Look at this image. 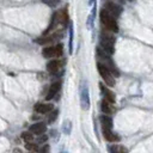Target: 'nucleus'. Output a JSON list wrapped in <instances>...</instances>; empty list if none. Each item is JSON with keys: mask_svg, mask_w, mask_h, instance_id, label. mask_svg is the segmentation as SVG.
Masks as SVG:
<instances>
[{"mask_svg": "<svg viewBox=\"0 0 153 153\" xmlns=\"http://www.w3.org/2000/svg\"><path fill=\"white\" fill-rule=\"evenodd\" d=\"M97 57H98V62L103 63V65H104V66H105V67H106V68L115 75V78L120 75V72H118L117 67L115 66L112 59L110 57V54L106 53V51H105L104 49H102L100 47L97 48Z\"/></svg>", "mask_w": 153, "mask_h": 153, "instance_id": "f257e3e1", "label": "nucleus"}, {"mask_svg": "<svg viewBox=\"0 0 153 153\" xmlns=\"http://www.w3.org/2000/svg\"><path fill=\"white\" fill-rule=\"evenodd\" d=\"M108 30L100 32V35H99V47L111 55L115 51V37Z\"/></svg>", "mask_w": 153, "mask_h": 153, "instance_id": "f03ea898", "label": "nucleus"}, {"mask_svg": "<svg viewBox=\"0 0 153 153\" xmlns=\"http://www.w3.org/2000/svg\"><path fill=\"white\" fill-rule=\"evenodd\" d=\"M99 18H100V23L105 27V30L111 31V32H117L118 31V25H117L116 18L112 17L110 13H108L105 10L102 8V11L99 13Z\"/></svg>", "mask_w": 153, "mask_h": 153, "instance_id": "7ed1b4c3", "label": "nucleus"}, {"mask_svg": "<svg viewBox=\"0 0 153 153\" xmlns=\"http://www.w3.org/2000/svg\"><path fill=\"white\" fill-rule=\"evenodd\" d=\"M63 54V45L61 43L54 44V45H47L42 50V55L45 59H54V57H60Z\"/></svg>", "mask_w": 153, "mask_h": 153, "instance_id": "20e7f679", "label": "nucleus"}, {"mask_svg": "<svg viewBox=\"0 0 153 153\" xmlns=\"http://www.w3.org/2000/svg\"><path fill=\"white\" fill-rule=\"evenodd\" d=\"M97 69H98V73L99 75L102 76V79L104 80L105 85L108 86H114L115 85V75L100 62H97Z\"/></svg>", "mask_w": 153, "mask_h": 153, "instance_id": "39448f33", "label": "nucleus"}, {"mask_svg": "<svg viewBox=\"0 0 153 153\" xmlns=\"http://www.w3.org/2000/svg\"><path fill=\"white\" fill-rule=\"evenodd\" d=\"M80 105L82 110L90 109V96H88V87L85 81H81L80 85Z\"/></svg>", "mask_w": 153, "mask_h": 153, "instance_id": "423d86ee", "label": "nucleus"}, {"mask_svg": "<svg viewBox=\"0 0 153 153\" xmlns=\"http://www.w3.org/2000/svg\"><path fill=\"white\" fill-rule=\"evenodd\" d=\"M103 10H105L108 13H110L115 18L120 17V14L122 13V6H120V5H117L112 1H106L103 6Z\"/></svg>", "mask_w": 153, "mask_h": 153, "instance_id": "0eeeda50", "label": "nucleus"}, {"mask_svg": "<svg viewBox=\"0 0 153 153\" xmlns=\"http://www.w3.org/2000/svg\"><path fill=\"white\" fill-rule=\"evenodd\" d=\"M61 37H62V32L60 31V32H54V33H51L49 36H45L44 35V37H41V38L36 39V42L38 44H49V43H53V42L60 39Z\"/></svg>", "mask_w": 153, "mask_h": 153, "instance_id": "6e6552de", "label": "nucleus"}, {"mask_svg": "<svg viewBox=\"0 0 153 153\" xmlns=\"http://www.w3.org/2000/svg\"><path fill=\"white\" fill-rule=\"evenodd\" d=\"M60 88H61V81H55V82H53V84L49 86V88H48V92H47V96H45V100L53 99V98L57 94V92L60 91Z\"/></svg>", "mask_w": 153, "mask_h": 153, "instance_id": "1a4fd4ad", "label": "nucleus"}, {"mask_svg": "<svg viewBox=\"0 0 153 153\" xmlns=\"http://www.w3.org/2000/svg\"><path fill=\"white\" fill-rule=\"evenodd\" d=\"M62 61L61 60H50L48 63H47V71L49 72V73H51V74H55V73H57L59 71H60V68L62 67Z\"/></svg>", "mask_w": 153, "mask_h": 153, "instance_id": "9d476101", "label": "nucleus"}, {"mask_svg": "<svg viewBox=\"0 0 153 153\" xmlns=\"http://www.w3.org/2000/svg\"><path fill=\"white\" fill-rule=\"evenodd\" d=\"M102 131H103L104 139L108 140L109 142H118V141H120V136H118L116 133H114V131L111 130V128H105V127H103Z\"/></svg>", "mask_w": 153, "mask_h": 153, "instance_id": "9b49d317", "label": "nucleus"}, {"mask_svg": "<svg viewBox=\"0 0 153 153\" xmlns=\"http://www.w3.org/2000/svg\"><path fill=\"white\" fill-rule=\"evenodd\" d=\"M99 88H100V92L103 93V96H104V98H105L106 100H109V102H111V103H115V102H116L115 93H114L110 88H108L103 82L99 84Z\"/></svg>", "mask_w": 153, "mask_h": 153, "instance_id": "f8f14e48", "label": "nucleus"}, {"mask_svg": "<svg viewBox=\"0 0 153 153\" xmlns=\"http://www.w3.org/2000/svg\"><path fill=\"white\" fill-rule=\"evenodd\" d=\"M29 130H30L32 134L39 135V134L45 133V130H47V126H45L44 122H36V123H33V124L30 126Z\"/></svg>", "mask_w": 153, "mask_h": 153, "instance_id": "ddd939ff", "label": "nucleus"}, {"mask_svg": "<svg viewBox=\"0 0 153 153\" xmlns=\"http://www.w3.org/2000/svg\"><path fill=\"white\" fill-rule=\"evenodd\" d=\"M33 109L38 114H48L53 110V104H50V103H36Z\"/></svg>", "mask_w": 153, "mask_h": 153, "instance_id": "4468645a", "label": "nucleus"}, {"mask_svg": "<svg viewBox=\"0 0 153 153\" xmlns=\"http://www.w3.org/2000/svg\"><path fill=\"white\" fill-rule=\"evenodd\" d=\"M57 14V22L60 25L62 26H66L68 24V11H67V7H63L62 10H60L59 12H56Z\"/></svg>", "mask_w": 153, "mask_h": 153, "instance_id": "2eb2a0df", "label": "nucleus"}, {"mask_svg": "<svg viewBox=\"0 0 153 153\" xmlns=\"http://www.w3.org/2000/svg\"><path fill=\"white\" fill-rule=\"evenodd\" d=\"M114 103H111V102H109V100H106L105 98L102 100V103H100V109H102V111L104 112V114H106V115H111V114H114L115 111H116V109H115V106L112 105Z\"/></svg>", "mask_w": 153, "mask_h": 153, "instance_id": "dca6fc26", "label": "nucleus"}, {"mask_svg": "<svg viewBox=\"0 0 153 153\" xmlns=\"http://www.w3.org/2000/svg\"><path fill=\"white\" fill-rule=\"evenodd\" d=\"M99 121H100V124L102 127H105V128H112V118L110 116H108L106 114L102 115L99 117Z\"/></svg>", "mask_w": 153, "mask_h": 153, "instance_id": "f3484780", "label": "nucleus"}, {"mask_svg": "<svg viewBox=\"0 0 153 153\" xmlns=\"http://www.w3.org/2000/svg\"><path fill=\"white\" fill-rule=\"evenodd\" d=\"M96 10H97V4L94 2L92 5V10H91V13H90L88 19H87V26H88L90 30L93 27V22H94V17H96Z\"/></svg>", "mask_w": 153, "mask_h": 153, "instance_id": "a211bd4d", "label": "nucleus"}, {"mask_svg": "<svg viewBox=\"0 0 153 153\" xmlns=\"http://www.w3.org/2000/svg\"><path fill=\"white\" fill-rule=\"evenodd\" d=\"M109 151L111 152V153H127L128 152V148H126L124 146H121V145H112V146H110L109 147Z\"/></svg>", "mask_w": 153, "mask_h": 153, "instance_id": "6ab92c4d", "label": "nucleus"}, {"mask_svg": "<svg viewBox=\"0 0 153 153\" xmlns=\"http://www.w3.org/2000/svg\"><path fill=\"white\" fill-rule=\"evenodd\" d=\"M22 139L25 142H30L33 140V134L31 131H24V133H22Z\"/></svg>", "mask_w": 153, "mask_h": 153, "instance_id": "aec40b11", "label": "nucleus"}, {"mask_svg": "<svg viewBox=\"0 0 153 153\" xmlns=\"http://www.w3.org/2000/svg\"><path fill=\"white\" fill-rule=\"evenodd\" d=\"M25 148H26L27 151H33V152H37V151H39V147H38L36 143H31V141H30V142H26V145H25Z\"/></svg>", "mask_w": 153, "mask_h": 153, "instance_id": "412c9836", "label": "nucleus"}, {"mask_svg": "<svg viewBox=\"0 0 153 153\" xmlns=\"http://www.w3.org/2000/svg\"><path fill=\"white\" fill-rule=\"evenodd\" d=\"M73 51V26H69V53Z\"/></svg>", "mask_w": 153, "mask_h": 153, "instance_id": "4be33fe9", "label": "nucleus"}, {"mask_svg": "<svg viewBox=\"0 0 153 153\" xmlns=\"http://www.w3.org/2000/svg\"><path fill=\"white\" fill-rule=\"evenodd\" d=\"M57 115H59V111H57V110L51 111V112H50V115L48 116V123H53V122L55 121V118L57 117Z\"/></svg>", "mask_w": 153, "mask_h": 153, "instance_id": "5701e85b", "label": "nucleus"}, {"mask_svg": "<svg viewBox=\"0 0 153 153\" xmlns=\"http://www.w3.org/2000/svg\"><path fill=\"white\" fill-rule=\"evenodd\" d=\"M59 1H60V0H42V2H43V4H45V5L50 6V7H54V6H56Z\"/></svg>", "mask_w": 153, "mask_h": 153, "instance_id": "b1692460", "label": "nucleus"}, {"mask_svg": "<svg viewBox=\"0 0 153 153\" xmlns=\"http://www.w3.org/2000/svg\"><path fill=\"white\" fill-rule=\"evenodd\" d=\"M71 128H72L71 122H69V121H66V122L63 123V131H65L66 134H69V133H71Z\"/></svg>", "mask_w": 153, "mask_h": 153, "instance_id": "393cba45", "label": "nucleus"}, {"mask_svg": "<svg viewBox=\"0 0 153 153\" xmlns=\"http://www.w3.org/2000/svg\"><path fill=\"white\" fill-rule=\"evenodd\" d=\"M47 140H48V136H47V135L43 133V134H39V135H38L37 142H39V143H41V142H45Z\"/></svg>", "mask_w": 153, "mask_h": 153, "instance_id": "a878e982", "label": "nucleus"}, {"mask_svg": "<svg viewBox=\"0 0 153 153\" xmlns=\"http://www.w3.org/2000/svg\"><path fill=\"white\" fill-rule=\"evenodd\" d=\"M42 151H49V146H47V145H45V146L42 148Z\"/></svg>", "mask_w": 153, "mask_h": 153, "instance_id": "bb28decb", "label": "nucleus"}, {"mask_svg": "<svg viewBox=\"0 0 153 153\" xmlns=\"http://www.w3.org/2000/svg\"><path fill=\"white\" fill-rule=\"evenodd\" d=\"M94 2H96V0H88V5H91V6H92Z\"/></svg>", "mask_w": 153, "mask_h": 153, "instance_id": "cd10ccee", "label": "nucleus"}, {"mask_svg": "<svg viewBox=\"0 0 153 153\" xmlns=\"http://www.w3.org/2000/svg\"><path fill=\"white\" fill-rule=\"evenodd\" d=\"M120 1H122V2H123V1H124V0H120Z\"/></svg>", "mask_w": 153, "mask_h": 153, "instance_id": "c85d7f7f", "label": "nucleus"}]
</instances>
